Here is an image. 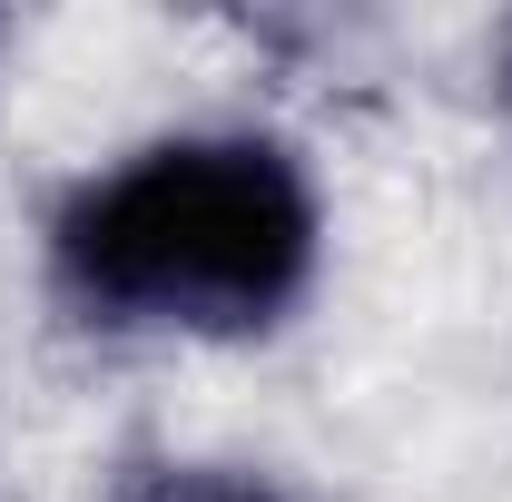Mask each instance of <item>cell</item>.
I'll use <instances>...</instances> for the list:
<instances>
[{
	"mask_svg": "<svg viewBox=\"0 0 512 502\" xmlns=\"http://www.w3.org/2000/svg\"><path fill=\"white\" fill-rule=\"evenodd\" d=\"M316 266V178L266 128L148 138L50 207V296L109 335H276Z\"/></svg>",
	"mask_w": 512,
	"mask_h": 502,
	"instance_id": "obj_1",
	"label": "cell"
},
{
	"mask_svg": "<svg viewBox=\"0 0 512 502\" xmlns=\"http://www.w3.org/2000/svg\"><path fill=\"white\" fill-rule=\"evenodd\" d=\"M119 502H296V493L247 473V463H138Z\"/></svg>",
	"mask_w": 512,
	"mask_h": 502,
	"instance_id": "obj_2",
	"label": "cell"
},
{
	"mask_svg": "<svg viewBox=\"0 0 512 502\" xmlns=\"http://www.w3.org/2000/svg\"><path fill=\"white\" fill-rule=\"evenodd\" d=\"M503 99H512V30H503Z\"/></svg>",
	"mask_w": 512,
	"mask_h": 502,
	"instance_id": "obj_3",
	"label": "cell"
}]
</instances>
